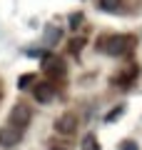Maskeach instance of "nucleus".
<instances>
[{
    "mask_svg": "<svg viewBox=\"0 0 142 150\" xmlns=\"http://www.w3.org/2000/svg\"><path fill=\"white\" fill-rule=\"evenodd\" d=\"M20 138H22V130L15 128L13 123H8V125L0 128V145H3V148H15V145L20 143Z\"/></svg>",
    "mask_w": 142,
    "mask_h": 150,
    "instance_id": "f03ea898",
    "label": "nucleus"
},
{
    "mask_svg": "<svg viewBox=\"0 0 142 150\" xmlns=\"http://www.w3.org/2000/svg\"><path fill=\"white\" fill-rule=\"evenodd\" d=\"M120 3H122V0H100L102 10H107V13H117V10H120Z\"/></svg>",
    "mask_w": 142,
    "mask_h": 150,
    "instance_id": "0eeeda50",
    "label": "nucleus"
},
{
    "mask_svg": "<svg viewBox=\"0 0 142 150\" xmlns=\"http://www.w3.org/2000/svg\"><path fill=\"white\" fill-rule=\"evenodd\" d=\"M42 70H45L47 75H65V63L60 58H45Z\"/></svg>",
    "mask_w": 142,
    "mask_h": 150,
    "instance_id": "423d86ee",
    "label": "nucleus"
},
{
    "mask_svg": "<svg viewBox=\"0 0 142 150\" xmlns=\"http://www.w3.org/2000/svg\"><path fill=\"white\" fill-rule=\"evenodd\" d=\"M80 20H82V15H72V20H70V23H72V28H77Z\"/></svg>",
    "mask_w": 142,
    "mask_h": 150,
    "instance_id": "ddd939ff",
    "label": "nucleus"
},
{
    "mask_svg": "<svg viewBox=\"0 0 142 150\" xmlns=\"http://www.w3.org/2000/svg\"><path fill=\"white\" fill-rule=\"evenodd\" d=\"M53 150H65V148H53Z\"/></svg>",
    "mask_w": 142,
    "mask_h": 150,
    "instance_id": "4468645a",
    "label": "nucleus"
},
{
    "mask_svg": "<svg viewBox=\"0 0 142 150\" xmlns=\"http://www.w3.org/2000/svg\"><path fill=\"white\" fill-rule=\"evenodd\" d=\"M32 80V75H22L20 78V83H18V88H27V83Z\"/></svg>",
    "mask_w": 142,
    "mask_h": 150,
    "instance_id": "1a4fd4ad",
    "label": "nucleus"
},
{
    "mask_svg": "<svg viewBox=\"0 0 142 150\" xmlns=\"http://www.w3.org/2000/svg\"><path fill=\"white\" fill-rule=\"evenodd\" d=\"M30 118H32L30 108L22 105V103H18V105L10 110V123L15 125V128H20V130H25L27 125H30Z\"/></svg>",
    "mask_w": 142,
    "mask_h": 150,
    "instance_id": "7ed1b4c3",
    "label": "nucleus"
},
{
    "mask_svg": "<svg viewBox=\"0 0 142 150\" xmlns=\"http://www.w3.org/2000/svg\"><path fill=\"white\" fill-rule=\"evenodd\" d=\"M97 148V140H95V135H87V138L82 140V150H95Z\"/></svg>",
    "mask_w": 142,
    "mask_h": 150,
    "instance_id": "6e6552de",
    "label": "nucleus"
},
{
    "mask_svg": "<svg viewBox=\"0 0 142 150\" xmlns=\"http://www.w3.org/2000/svg\"><path fill=\"white\" fill-rule=\"evenodd\" d=\"M70 48H72V53H77V50L82 48V40H72V45H70Z\"/></svg>",
    "mask_w": 142,
    "mask_h": 150,
    "instance_id": "9b49d317",
    "label": "nucleus"
},
{
    "mask_svg": "<svg viewBox=\"0 0 142 150\" xmlns=\"http://www.w3.org/2000/svg\"><path fill=\"white\" fill-rule=\"evenodd\" d=\"M120 112H122V108H115V110H112V112H110V115H107V120H115V118H117V115H120Z\"/></svg>",
    "mask_w": 142,
    "mask_h": 150,
    "instance_id": "f8f14e48",
    "label": "nucleus"
},
{
    "mask_svg": "<svg viewBox=\"0 0 142 150\" xmlns=\"http://www.w3.org/2000/svg\"><path fill=\"white\" fill-rule=\"evenodd\" d=\"M32 95H35L37 103H50L55 98V85L47 83V80H42V83H37V85L32 88Z\"/></svg>",
    "mask_w": 142,
    "mask_h": 150,
    "instance_id": "39448f33",
    "label": "nucleus"
},
{
    "mask_svg": "<svg viewBox=\"0 0 142 150\" xmlns=\"http://www.w3.org/2000/svg\"><path fill=\"white\" fill-rule=\"evenodd\" d=\"M55 130L60 135H72L77 130V115L75 112H63L58 120H55Z\"/></svg>",
    "mask_w": 142,
    "mask_h": 150,
    "instance_id": "20e7f679",
    "label": "nucleus"
},
{
    "mask_svg": "<svg viewBox=\"0 0 142 150\" xmlns=\"http://www.w3.org/2000/svg\"><path fill=\"white\" fill-rule=\"evenodd\" d=\"M120 150H137V145L132 143V140H127V143H122V145H120Z\"/></svg>",
    "mask_w": 142,
    "mask_h": 150,
    "instance_id": "9d476101",
    "label": "nucleus"
},
{
    "mask_svg": "<svg viewBox=\"0 0 142 150\" xmlns=\"http://www.w3.org/2000/svg\"><path fill=\"white\" fill-rule=\"evenodd\" d=\"M100 50L107 55H125L132 50V38L130 35H110L100 40Z\"/></svg>",
    "mask_w": 142,
    "mask_h": 150,
    "instance_id": "f257e3e1",
    "label": "nucleus"
}]
</instances>
